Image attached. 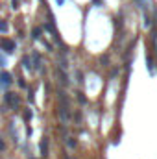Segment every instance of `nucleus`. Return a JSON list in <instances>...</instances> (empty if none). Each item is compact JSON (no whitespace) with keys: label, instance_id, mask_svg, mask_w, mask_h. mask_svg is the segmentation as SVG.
I'll use <instances>...</instances> for the list:
<instances>
[{"label":"nucleus","instance_id":"obj_1","mask_svg":"<svg viewBox=\"0 0 157 159\" xmlns=\"http://www.w3.org/2000/svg\"><path fill=\"white\" fill-rule=\"evenodd\" d=\"M0 48H2L4 52H8V54H11V52H15V43L11 39L2 37V39H0Z\"/></svg>","mask_w":157,"mask_h":159},{"label":"nucleus","instance_id":"obj_2","mask_svg":"<svg viewBox=\"0 0 157 159\" xmlns=\"http://www.w3.org/2000/svg\"><path fill=\"white\" fill-rule=\"evenodd\" d=\"M4 100H6V104H9L13 109H17V107H19V98H17V95H15V93H8V95L4 96Z\"/></svg>","mask_w":157,"mask_h":159},{"label":"nucleus","instance_id":"obj_3","mask_svg":"<svg viewBox=\"0 0 157 159\" xmlns=\"http://www.w3.org/2000/svg\"><path fill=\"white\" fill-rule=\"evenodd\" d=\"M0 81L9 85V83L13 81V80H11V74H9V72H0Z\"/></svg>","mask_w":157,"mask_h":159},{"label":"nucleus","instance_id":"obj_4","mask_svg":"<svg viewBox=\"0 0 157 159\" xmlns=\"http://www.w3.org/2000/svg\"><path fill=\"white\" fill-rule=\"evenodd\" d=\"M41 154H43V155L48 154V139H43V141H41Z\"/></svg>","mask_w":157,"mask_h":159},{"label":"nucleus","instance_id":"obj_5","mask_svg":"<svg viewBox=\"0 0 157 159\" xmlns=\"http://www.w3.org/2000/svg\"><path fill=\"white\" fill-rule=\"evenodd\" d=\"M0 32H8V22L6 20H0Z\"/></svg>","mask_w":157,"mask_h":159},{"label":"nucleus","instance_id":"obj_6","mask_svg":"<svg viewBox=\"0 0 157 159\" xmlns=\"http://www.w3.org/2000/svg\"><path fill=\"white\" fill-rule=\"evenodd\" d=\"M32 33H33V39H39V37H41V28H33Z\"/></svg>","mask_w":157,"mask_h":159},{"label":"nucleus","instance_id":"obj_7","mask_svg":"<svg viewBox=\"0 0 157 159\" xmlns=\"http://www.w3.org/2000/svg\"><path fill=\"white\" fill-rule=\"evenodd\" d=\"M24 119H26V120L32 119V111H24Z\"/></svg>","mask_w":157,"mask_h":159},{"label":"nucleus","instance_id":"obj_8","mask_svg":"<svg viewBox=\"0 0 157 159\" xmlns=\"http://www.w3.org/2000/svg\"><path fill=\"white\" fill-rule=\"evenodd\" d=\"M78 100H80V102H81V104H85V96H83V95H81V93H78Z\"/></svg>","mask_w":157,"mask_h":159},{"label":"nucleus","instance_id":"obj_9","mask_svg":"<svg viewBox=\"0 0 157 159\" xmlns=\"http://www.w3.org/2000/svg\"><path fill=\"white\" fill-rule=\"evenodd\" d=\"M24 67H26V69H30V59L28 57H24Z\"/></svg>","mask_w":157,"mask_h":159},{"label":"nucleus","instance_id":"obj_10","mask_svg":"<svg viewBox=\"0 0 157 159\" xmlns=\"http://www.w3.org/2000/svg\"><path fill=\"white\" fill-rule=\"evenodd\" d=\"M69 146H70V148H74V146H76V141H72V139H69Z\"/></svg>","mask_w":157,"mask_h":159},{"label":"nucleus","instance_id":"obj_11","mask_svg":"<svg viewBox=\"0 0 157 159\" xmlns=\"http://www.w3.org/2000/svg\"><path fill=\"white\" fill-rule=\"evenodd\" d=\"M6 148V144H4V141H0V150H4Z\"/></svg>","mask_w":157,"mask_h":159},{"label":"nucleus","instance_id":"obj_12","mask_svg":"<svg viewBox=\"0 0 157 159\" xmlns=\"http://www.w3.org/2000/svg\"><path fill=\"white\" fill-rule=\"evenodd\" d=\"M17 2H19V0H13V8H15V9L19 8V4H17Z\"/></svg>","mask_w":157,"mask_h":159},{"label":"nucleus","instance_id":"obj_13","mask_svg":"<svg viewBox=\"0 0 157 159\" xmlns=\"http://www.w3.org/2000/svg\"><path fill=\"white\" fill-rule=\"evenodd\" d=\"M57 2H59V4H63V2H65V0H57Z\"/></svg>","mask_w":157,"mask_h":159},{"label":"nucleus","instance_id":"obj_14","mask_svg":"<svg viewBox=\"0 0 157 159\" xmlns=\"http://www.w3.org/2000/svg\"><path fill=\"white\" fill-rule=\"evenodd\" d=\"M0 65H2V59H0Z\"/></svg>","mask_w":157,"mask_h":159}]
</instances>
